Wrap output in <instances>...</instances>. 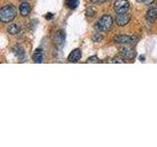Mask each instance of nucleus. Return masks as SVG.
Listing matches in <instances>:
<instances>
[{
	"label": "nucleus",
	"instance_id": "obj_1",
	"mask_svg": "<svg viewBox=\"0 0 157 147\" xmlns=\"http://www.w3.org/2000/svg\"><path fill=\"white\" fill-rule=\"evenodd\" d=\"M113 24H114V20L110 15H104V16L100 17L99 20L96 22L94 28L100 32H107L112 28Z\"/></svg>",
	"mask_w": 157,
	"mask_h": 147
},
{
	"label": "nucleus",
	"instance_id": "obj_2",
	"mask_svg": "<svg viewBox=\"0 0 157 147\" xmlns=\"http://www.w3.org/2000/svg\"><path fill=\"white\" fill-rule=\"evenodd\" d=\"M17 16L16 8L12 5H5L0 10V21L2 23H10Z\"/></svg>",
	"mask_w": 157,
	"mask_h": 147
},
{
	"label": "nucleus",
	"instance_id": "obj_3",
	"mask_svg": "<svg viewBox=\"0 0 157 147\" xmlns=\"http://www.w3.org/2000/svg\"><path fill=\"white\" fill-rule=\"evenodd\" d=\"M131 5L128 0H116L114 3V10L116 14H125L129 12Z\"/></svg>",
	"mask_w": 157,
	"mask_h": 147
},
{
	"label": "nucleus",
	"instance_id": "obj_4",
	"mask_svg": "<svg viewBox=\"0 0 157 147\" xmlns=\"http://www.w3.org/2000/svg\"><path fill=\"white\" fill-rule=\"evenodd\" d=\"M137 41V37L134 36H126V34H121V36H116L114 37V42L118 44H135Z\"/></svg>",
	"mask_w": 157,
	"mask_h": 147
},
{
	"label": "nucleus",
	"instance_id": "obj_5",
	"mask_svg": "<svg viewBox=\"0 0 157 147\" xmlns=\"http://www.w3.org/2000/svg\"><path fill=\"white\" fill-rule=\"evenodd\" d=\"M120 55L125 59V60H132L136 57V51L132 48L123 46L120 48Z\"/></svg>",
	"mask_w": 157,
	"mask_h": 147
},
{
	"label": "nucleus",
	"instance_id": "obj_6",
	"mask_svg": "<svg viewBox=\"0 0 157 147\" xmlns=\"http://www.w3.org/2000/svg\"><path fill=\"white\" fill-rule=\"evenodd\" d=\"M131 21V16L128 13L125 14H117L115 18V22L119 27H125Z\"/></svg>",
	"mask_w": 157,
	"mask_h": 147
},
{
	"label": "nucleus",
	"instance_id": "obj_7",
	"mask_svg": "<svg viewBox=\"0 0 157 147\" xmlns=\"http://www.w3.org/2000/svg\"><path fill=\"white\" fill-rule=\"evenodd\" d=\"M157 18V5L151 6L146 13V20L150 23H153Z\"/></svg>",
	"mask_w": 157,
	"mask_h": 147
},
{
	"label": "nucleus",
	"instance_id": "obj_8",
	"mask_svg": "<svg viewBox=\"0 0 157 147\" xmlns=\"http://www.w3.org/2000/svg\"><path fill=\"white\" fill-rule=\"evenodd\" d=\"M19 11L21 13V15L23 17H26L31 13V5H29L28 2H23L20 4L19 6Z\"/></svg>",
	"mask_w": 157,
	"mask_h": 147
},
{
	"label": "nucleus",
	"instance_id": "obj_9",
	"mask_svg": "<svg viewBox=\"0 0 157 147\" xmlns=\"http://www.w3.org/2000/svg\"><path fill=\"white\" fill-rule=\"evenodd\" d=\"M82 57V52L78 48L73 50L70 54H69V57H68V60L70 62H78V60L81 59Z\"/></svg>",
	"mask_w": 157,
	"mask_h": 147
},
{
	"label": "nucleus",
	"instance_id": "obj_10",
	"mask_svg": "<svg viewBox=\"0 0 157 147\" xmlns=\"http://www.w3.org/2000/svg\"><path fill=\"white\" fill-rule=\"evenodd\" d=\"M21 31V27H20L19 24H10L7 28V32L9 34H11V36H15V34H18Z\"/></svg>",
	"mask_w": 157,
	"mask_h": 147
},
{
	"label": "nucleus",
	"instance_id": "obj_11",
	"mask_svg": "<svg viewBox=\"0 0 157 147\" xmlns=\"http://www.w3.org/2000/svg\"><path fill=\"white\" fill-rule=\"evenodd\" d=\"M42 59H43V53H42V50L40 48L36 49V51H34L33 55V60L34 63H41L42 62Z\"/></svg>",
	"mask_w": 157,
	"mask_h": 147
},
{
	"label": "nucleus",
	"instance_id": "obj_12",
	"mask_svg": "<svg viewBox=\"0 0 157 147\" xmlns=\"http://www.w3.org/2000/svg\"><path fill=\"white\" fill-rule=\"evenodd\" d=\"M13 51L15 53V55H17L19 58H24L25 57V51L22 46L20 45H16L13 48Z\"/></svg>",
	"mask_w": 157,
	"mask_h": 147
},
{
	"label": "nucleus",
	"instance_id": "obj_13",
	"mask_svg": "<svg viewBox=\"0 0 157 147\" xmlns=\"http://www.w3.org/2000/svg\"><path fill=\"white\" fill-rule=\"evenodd\" d=\"M96 14V9L95 7H87L86 10V15L87 17H92Z\"/></svg>",
	"mask_w": 157,
	"mask_h": 147
},
{
	"label": "nucleus",
	"instance_id": "obj_14",
	"mask_svg": "<svg viewBox=\"0 0 157 147\" xmlns=\"http://www.w3.org/2000/svg\"><path fill=\"white\" fill-rule=\"evenodd\" d=\"M66 4L69 6V8L74 9L78 5V0H67Z\"/></svg>",
	"mask_w": 157,
	"mask_h": 147
},
{
	"label": "nucleus",
	"instance_id": "obj_15",
	"mask_svg": "<svg viewBox=\"0 0 157 147\" xmlns=\"http://www.w3.org/2000/svg\"><path fill=\"white\" fill-rule=\"evenodd\" d=\"M100 61H99V59H98L96 56H92V57H90L86 60V63H88V64H90V63H92V64H97V63H99Z\"/></svg>",
	"mask_w": 157,
	"mask_h": 147
},
{
	"label": "nucleus",
	"instance_id": "obj_16",
	"mask_svg": "<svg viewBox=\"0 0 157 147\" xmlns=\"http://www.w3.org/2000/svg\"><path fill=\"white\" fill-rule=\"evenodd\" d=\"M102 39H103V36H101V34H98V33L94 34V36H92V40L95 41V42H99L102 40Z\"/></svg>",
	"mask_w": 157,
	"mask_h": 147
},
{
	"label": "nucleus",
	"instance_id": "obj_17",
	"mask_svg": "<svg viewBox=\"0 0 157 147\" xmlns=\"http://www.w3.org/2000/svg\"><path fill=\"white\" fill-rule=\"evenodd\" d=\"M125 59L123 57H115L114 59L112 60V63H120V64H123L125 63Z\"/></svg>",
	"mask_w": 157,
	"mask_h": 147
},
{
	"label": "nucleus",
	"instance_id": "obj_18",
	"mask_svg": "<svg viewBox=\"0 0 157 147\" xmlns=\"http://www.w3.org/2000/svg\"><path fill=\"white\" fill-rule=\"evenodd\" d=\"M90 1L94 4H101V3H105L107 1H109V0H90Z\"/></svg>",
	"mask_w": 157,
	"mask_h": 147
},
{
	"label": "nucleus",
	"instance_id": "obj_19",
	"mask_svg": "<svg viewBox=\"0 0 157 147\" xmlns=\"http://www.w3.org/2000/svg\"><path fill=\"white\" fill-rule=\"evenodd\" d=\"M154 1H155V0H144V3H145L146 5H151Z\"/></svg>",
	"mask_w": 157,
	"mask_h": 147
},
{
	"label": "nucleus",
	"instance_id": "obj_20",
	"mask_svg": "<svg viewBox=\"0 0 157 147\" xmlns=\"http://www.w3.org/2000/svg\"><path fill=\"white\" fill-rule=\"evenodd\" d=\"M137 2H140V3H141V2H144V0H136Z\"/></svg>",
	"mask_w": 157,
	"mask_h": 147
}]
</instances>
